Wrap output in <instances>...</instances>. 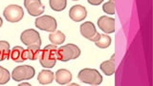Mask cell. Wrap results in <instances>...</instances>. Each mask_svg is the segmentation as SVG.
<instances>
[{"label": "cell", "instance_id": "obj_3", "mask_svg": "<svg viewBox=\"0 0 153 86\" xmlns=\"http://www.w3.org/2000/svg\"><path fill=\"white\" fill-rule=\"evenodd\" d=\"M78 78L80 81L89 85H100L102 82V76L96 69L84 68L80 70Z\"/></svg>", "mask_w": 153, "mask_h": 86}, {"label": "cell", "instance_id": "obj_26", "mask_svg": "<svg viewBox=\"0 0 153 86\" xmlns=\"http://www.w3.org/2000/svg\"><path fill=\"white\" fill-rule=\"evenodd\" d=\"M72 1H79V0H72Z\"/></svg>", "mask_w": 153, "mask_h": 86}, {"label": "cell", "instance_id": "obj_9", "mask_svg": "<svg viewBox=\"0 0 153 86\" xmlns=\"http://www.w3.org/2000/svg\"><path fill=\"white\" fill-rule=\"evenodd\" d=\"M24 7L26 8L28 13L32 16H41L45 11L41 0H24Z\"/></svg>", "mask_w": 153, "mask_h": 86}, {"label": "cell", "instance_id": "obj_13", "mask_svg": "<svg viewBox=\"0 0 153 86\" xmlns=\"http://www.w3.org/2000/svg\"><path fill=\"white\" fill-rule=\"evenodd\" d=\"M55 79L59 85H65L72 80V74L67 69H59L56 72Z\"/></svg>", "mask_w": 153, "mask_h": 86}, {"label": "cell", "instance_id": "obj_5", "mask_svg": "<svg viewBox=\"0 0 153 86\" xmlns=\"http://www.w3.org/2000/svg\"><path fill=\"white\" fill-rule=\"evenodd\" d=\"M3 16L7 21L11 23L19 22L24 16L23 8L18 5H9L4 9Z\"/></svg>", "mask_w": 153, "mask_h": 86}, {"label": "cell", "instance_id": "obj_20", "mask_svg": "<svg viewBox=\"0 0 153 86\" xmlns=\"http://www.w3.org/2000/svg\"><path fill=\"white\" fill-rule=\"evenodd\" d=\"M49 4L53 11L61 12L66 8L67 1L66 0H49Z\"/></svg>", "mask_w": 153, "mask_h": 86}, {"label": "cell", "instance_id": "obj_12", "mask_svg": "<svg viewBox=\"0 0 153 86\" xmlns=\"http://www.w3.org/2000/svg\"><path fill=\"white\" fill-rule=\"evenodd\" d=\"M10 59L14 62L26 61L28 59L26 49L20 46H14L10 53Z\"/></svg>", "mask_w": 153, "mask_h": 86}, {"label": "cell", "instance_id": "obj_2", "mask_svg": "<svg viewBox=\"0 0 153 86\" xmlns=\"http://www.w3.org/2000/svg\"><path fill=\"white\" fill-rule=\"evenodd\" d=\"M80 56V49L75 44H66L57 48L56 59L57 60L66 62L72 59H76Z\"/></svg>", "mask_w": 153, "mask_h": 86}, {"label": "cell", "instance_id": "obj_6", "mask_svg": "<svg viewBox=\"0 0 153 86\" xmlns=\"http://www.w3.org/2000/svg\"><path fill=\"white\" fill-rule=\"evenodd\" d=\"M35 25L38 30L52 33L56 30L57 23L55 17L51 16H41L36 19Z\"/></svg>", "mask_w": 153, "mask_h": 86}, {"label": "cell", "instance_id": "obj_19", "mask_svg": "<svg viewBox=\"0 0 153 86\" xmlns=\"http://www.w3.org/2000/svg\"><path fill=\"white\" fill-rule=\"evenodd\" d=\"M95 44L100 49H106L111 44V37L107 35H100L99 38L95 41Z\"/></svg>", "mask_w": 153, "mask_h": 86}, {"label": "cell", "instance_id": "obj_23", "mask_svg": "<svg viewBox=\"0 0 153 86\" xmlns=\"http://www.w3.org/2000/svg\"><path fill=\"white\" fill-rule=\"evenodd\" d=\"M88 3L93 5V6H98V5L102 4L103 2V0H87Z\"/></svg>", "mask_w": 153, "mask_h": 86}, {"label": "cell", "instance_id": "obj_4", "mask_svg": "<svg viewBox=\"0 0 153 86\" xmlns=\"http://www.w3.org/2000/svg\"><path fill=\"white\" fill-rule=\"evenodd\" d=\"M36 75V70L30 65L17 66L13 70L12 78L16 81H22L27 79H32Z\"/></svg>", "mask_w": 153, "mask_h": 86}, {"label": "cell", "instance_id": "obj_1", "mask_svg": "<svg viewBox=\"0 0 153 86\" xmlns=\"http://www.w3.org/2000/svg\"><path fill=\"white\" fill-rule=\"evenodd\" d=\"M56 52L57 47L55 44H49L43 48L41 50L40 55L38 59H39V63L42 67L46 69L54 68V66L56 63Z\"/></svg>", "mask_w": 153, "mask_h": 86}, {"label": "cell", "instance_id": "obj_14", "mask_svg": "<svg viewBox=\"0 0 153 86\" xmlns=\"http://www.w3.org/2000/svg\"><path fill=\"white\" fill-rule=\"evenodd\" d=\"M55 79V75L51 70H42L37 76V80L41 85L51 84Z\"/></svg>", "mask_w": 153, "mask_h": 86}, {"label": "cell", "instance_id": "obj_24", "mask_svg": "<svg viewBox=\"0 0 153 86\" xmlns=\"http://www.w3.org/2000/svg\"><path fill=\"white\" fill-rule=\"evenodd\" d=\"M23 85H27V86H30L31 84H29V83H27V82H23V83H21V84H19V86H23Z\"/></svg>", "mask_w": 153, "mask_h": 86}, {"label": "cell", "instance_id": "obj_8", "mask_svg": "<svg viewBox=\"0 0 153 86\" xmlns=\"http://www.w3.org/2000/svg\"><path fill=\"white\" fill-rule=\"evenodd\" d=\"M80 33L84 38L91 41H96L100 36V33L96 30V27L91 21H86L82 23L79 27Z\"/></svg>", "mask_w": 153, "mask_h": 86}, {"label": "cell", "instance_id": "obj_17", "mask_svg": "<svg viewBox=\"0 0 153 86\" xmlns=\"http://www.w3.org/2000/svg\"><path fill=\"white\" fill-rule=\"evenodd\" d=\"M26 51H27L28 59H30V60L38 59V57H39V55H40V52H41L39 45H31V46H28Z\"/></svg>", "mask_w": 153, "mask_h": 86}, {"label": "cell", "instance_id": "obj_11", "mask_svg": "<svg viewBox=\"0 0 153 86\" xmlns=\"http://www.w3.org/2000/svg\"><path fill=\"white\" fill-rule=\"evenodd\" d=\"M87 16V11L81 5H75L69 11V17L75 22H80Z\"/></svg>", "mask_w": 153, "mask_h": 86}, {"label": "cell", "instance_id": "obj_21", "mask_svg": "<svg viewBox=\"0 0 153 86\" xmlns=\"http://www.w3.org/2000/svg\"><path fill=\"white\" fill-rule=\"evenodd\" d=\"M102 11L105 13L110 14V16L115 14V11H116V9H115V0H109L108 2L104 3L102 6Z\"/></svg>", "mask_w": 153, "mask_h": 86}, {"label": "cell", "instance_id": "obj_25", "mask_svg": "<svg viewBox=\"0 0 153 86\" xmlns=\"http://www.w3.org/2000/svg\"><path fill=\"white\" fill-rule=\"evenodd\" d=\"M2 25H3V20H2V18L0 17V28H1Z\"/></svg>", "mask_w": 153, "mask_h": 86}, {"label": "cell", "instance_id": "obj_18", "mask_svg": "<svg viewBox=\"0 0 153 86\" xmlns=\"http://www.w3.org/2000/svg\"><path fill=\"white\" fill-rule=\"evenodd\" d=\"M10 43L8 41L1 40L0 41V61L10 59Z\"/></svg>", "mask_w": 153, "mask_h": 86}, {"label": "cell", "instance_id": "obj_7", "mask_svg": "<svg viewBox=\"0 0 153 86\" xmlns=\"http://www.w3.org/2000/svg\"><path fill=\"white\" fill-rule=\"evenodd\" d=\"M20 40L24 45L31 46V45H39L41 46V38L40 35L37 31L33 29H28L23 31L20 35Z\"/></svg>", "mask_w": 153, "mask_h": 86}, {"label": "cell", "instance_id": "obj_22", "mask_svg": "<svg viewBox=\"0 0 153 86\" xmlns=\"http://www.w3.org/2000/svg\"><path fill=\"white\" fill-rule=\"evenodd\" d=\"M10 79H11L10 72L7 69H5L4 67L0 66V85L6 84L10 80Z\"/></svg>", "mask_w": 153, "mask_h": 86}, {"label": "cell", "instance_id": "obj_10", "mask_svg": "<svg viewBox=\"0 0 153 86\" xmlns=\"http://www.w3.org/2000/svg\"><path fill=\"white\" fill-rule=\"evenodd\" d=\"M98 27L105 33H113L116 29V22L112 17L102 16L98 19Z\"/></svg>", "mask_w": 153, "mask_h": 86}, {"label": "cell", "instance_id": "obj_15", "mask_svg": "<svg viewBox=\"0 0 153 86\" xmlns=\"http://www.w3.org/2000/svg\"><path fill=\"white\" fill-rule=\"evenodd\" d=\"M114 57H115V55L111 57V59L103 61L102 63L100 65V68L103 72L104 75L112 76L115 73V71H116V63H115Z\"/></svg>", "mask_w": 153, "mask_h": 86}, {"label": "cell", "instance_id": "obj_16", "mask_svg": "<svg viewBox=\"0 0 153 86\" xmlns=\"http://www.w3.org/2000/svg\"><path fill=\"white\" fill-rule=\"evenodd\" d=\"M49 40L52 42V44L55 45H60L65 41V35L61 31H55L50 33L49 35Z\"/></svg>", "mask_w": 153, "mask_h": 86}]
</instances>
